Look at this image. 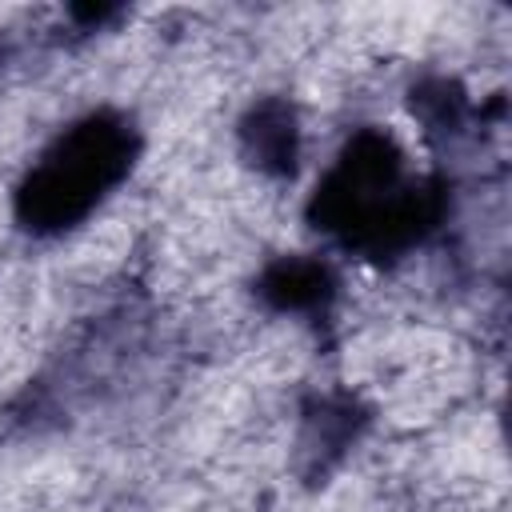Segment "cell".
I'll return each instance as SVG.
<instances>
[{
    "label": "cell",
    "mask_w": 512,
    "mask_h": 512,
    "mask_svg": "<svg viewBox=\"0 0 512 512\" xmlns=\"http://www.w3.org/2000/svg\"><path fill=\"white\" fill-rule=\"evenodd\" d=\"M136 160V132L124 116L100 108L68 124L28 168L16 192V216L36 236H60L100 208Z\"/></svg>",
    "instance_id": "obj_1"
}]
</instances>
